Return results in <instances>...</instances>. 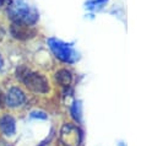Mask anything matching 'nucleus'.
Segmentation results:
<instances>
[{
	"label": "nucleus",
	"instance_id": "f257e3e1",
	"mask_svg": "<svg viewBox=\"0 0 157 146\" xmlns=\"http://www.w3.org/2000/svg\"><path fill=\"white\" fill-rule=\"evenodd\" d=\"M6 13L12 22H20L33 26L38 18L39 12L28 0H10L6 5Z\"/></svg>",
	"mask_w": 157,
	"mask_h": 146
},
{
	"label": "nucleus",
	"instance_id": "f03ea898",
	"mask_svg": "<svg viewBox=\"0 0 157 146\" xmlns=\"http://www.w3.org/2000/svg\"><path fill=\"white\" fill-rule=\"evenodd\" d=\"M47 43L55 58H58L60 61L72 64L78 59V54L71 44L65 43L58 38H48Z\"/></svg>",
	"mask_w": 157,
	"mask_h": 146
},
{
	"label": "nucleus",
	"instance_id": "7ed1b4c3",
	"mask_svg": "<svg viewBox=\"0 0 157 146\" xmlns=\"http://www.w3.org/2000/svg\"><path fill=\"white\" fill-rule=\"evenodd\" d=\"M27 88H29L33 92L37 93H47L49 91V83L45 76H43L39 72H31L28 71L23 79L21 80Z\"/></svg>",
	"mask_w": 157,
	"mask_h": 146
},
{
	"label": "nucleus",
	"instance_id": "20e7f679",
	"mask_svg": "<svg viewBox=\"0 0 157 146\" xmlns=\"http://www.w3.org/2000/svg\"><path fill=\"white\" fill-rule=\"evenodd\" d=\"M60 141L65 146H78L81 141V131L77 126L66 123L60 130Z\"/></svg>",
	"mask_w": 157,
	"mask_h": 146
},
{
	"label": "nucleus",
	"instance_id": "39448f33",
	"mask_svg": "<svg viewBox=\"0 0 157 146\" xmlns=\"http://www.w3.org/2000/svg\"><path fill=\"white\" fill-rule=\"evenodd\" d=\"M10 33L15 39L26 40V39L33 38L36 36L37 31L29 25H25V23H20V22H12V25L10 26Z\"/></svg>",
	"mask_w": 157,
	"mask_h": 146
},
{
	"label": "nucleus",
	"instance_id": "423d86ee",
	"mask_svg": "<svg viewBox=\"0 0 157 146\" xmlns=\"http://www.w3.org/2000/svg\"><path fill=\"white\" fill-rule=\"evenodd\" d=\"M26 102V94L20 87H11L5 94V104L10 108H18Z\"/></svg>",
	"mask_w": 157,
	"mask_h": 146
},
{
	"label": "nucleus",
	"instance_id": "0eeeda50",
	"mask_svg": "<svg viewBox=\"0 0 157 146\" xmlns=\"http://www.w3.org/2000/svg\"><path fill=\"white\" fill-rule=\"evenodd\" d=\"M0 131L5 136H12L16 133V121L10 114H4L0 117Z\"/></svg>",
	"mask_w": 157,
	"mask_h": 146
},
{
	"label": "nucleus",
	"instance_id": "6e6552de",
	"mask_svg": "<svg viewBox=\"0 0 157 146\" xmlns=\"http://www.w3.org/2000/svg\"><path fill=\"white\" fill-rule=\"evenodd\" d=\"M71 80H72L71 72L66 69H60L55 72V81L63 87H67L71 83Z\"/></svg>",
	"mask_w": 157,
	"mask_h": 146
},
{
	"label": "nucleus",
	"instance_id": "1a4fd4ad",
	"mask_svg": "<svg viewBox=\"0 0 157 146\" xmlns=\"http://www.w3.org/2000/svg\"><path fill=\"white\" fill-rule=\"evenodd\" d=\"M71 114L74 117V119L76 121H81V115H82V112H81V102L80 101H75L71 106Z\"/></svg>",
	"mask_w": 157,
	"mask_h": 146
},
{
	"label": "nucleus",
	"instance_id": "9d476101",
	"mask_svg": "<svg viewBox=\"0 0 157 146\" xmlns=\"http://www.w3.org/2000/svg\"><path fill=\"white\" fill-rule=\"evenodd\" d=\"M107 1H108V0H88L85 5H86V7L90 9V10H97V9L102 7Z\"/></svg>",
	"mask_w": 157,
	"mask_h": 146
},
{
	"label": "nucleus",
	"instance_id": "9b49d317",
	"mask_svg": "<svg viewBox=\"0 0 157 146\" xmlns=\"http://www.w3.org/2000/svg\"><path fill=\"white\" fill-rule=\"evenodd\" d=\"M31 118H39V119H47V114L42 110H33L31 112Z\"/></svg>",
	"mask_w": 157,
	"mask_h": 146
},
{
	"label": "nucleus",
	"instance_id": "f8f14e48",
	"mask_svg": "<svg viewBox=\"0 0 157 146\" xmlns=\"http://www.w3.org/2000/svg\"><path fill=\"white\" fill-rule=\"evenodd\" d=\"M4 104H5V94H4L2 91L0 90V108H2Z\"/></svg>",
	"mask_w": 157,
	"mask_h": 146
},
{
	"label": "nucleus",
	"instance_id": "ddd939ff",
	"mask_svg": "<svg viewBox=\"0 0 157 146\" xmlns=\"http://www.w3.org/2000/svg\"><path fill=\"white\" fill-rule=\"evenodd\" d=\"M0 146H12L11 144H9L7 141H4V140H0Z\"/></svg>",
	"mask_w": 157,
	"mask_h": 146
},
{
	"label": "nucleus",
	"instance_id": "4468645a",
	"mask_svg": "<svg viewBox=\"0 0 157 146\" xmlns=\"http://www.w3.org/2000/svg\"><path fill=\"white\" fill-rule=\"evenodd\" d=\"M2 69H4V59H2V56L0 54V70H2Z\"/></svg>",
	"mask_w": 157,
	"mask_h": 146
},
{
	"label": "nucleus",
	"instance_id": "2eb2a0df",
	"mask_svg": "<svg viewBox=\"0 0 157 146\" xmlns=\"http://www.w3.org/2000/svg\"><path fill=\"white\" fill-rule=\"evenodd\" d=\"M7 1H9V0H0V7L4 6L5 4H7Z\"/></svg>",
	"mask_w": 157,
	"mask_h": 146
}]
</instances>
